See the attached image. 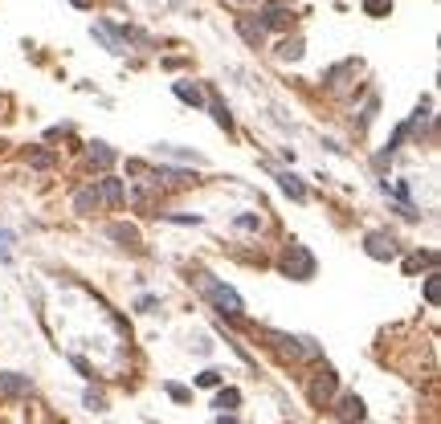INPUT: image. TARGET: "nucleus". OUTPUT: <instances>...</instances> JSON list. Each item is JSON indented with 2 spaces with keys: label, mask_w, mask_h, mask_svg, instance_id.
Wrapping results in <instances>:
<instances>
[{
  "label": "nucleus",
  "mask_w": 441,
  "mask_h": 424,
  "mask_svg": "<svg viewBox=\"0 0 441 424\" xmlns=\"http://www.w3.org/2000/svg\"><path fill=\"white\" fill-rule=\"evenodd\" d=\"M200 290L209 294V302L221 310L225 318H241V314H245V302L237 298V290H229V286L212 281V277H200Z\"/></svg>",
  "instance_id": "1"
},
{
  "label": "nucleus",
  "mask_w": 441,
  "mask_h": 424,
  "mask_svg": "<svg viewBox=\"0 0 441 424\" xmlns=\"http://www.w3.org/2000/svg\"><path fill=\"white\" fill-rule=\"evenodd\" d=\"M282 274L294 277V281H310V277H315V257H310L298 241H290L286 253H282Z\"/></svg>",
  "instance_id": "2"
},
{
  "label": "nucleus",
  "mask_w": 441,
  "mask_h": 424,
  "mask_svg": "<svg viewBox=\"0 0 441 424\" xmlns=\"http://www.w3.org/2000/svg\"><path fill=\"white\" fill-rule=\"evenodd\" d=\"M335 388H339L335 372H331V367H319V372L310 375V384H307V400H310L315 408H323V404H331Z\"/></svg>",
  "instance_id": "3"
},
{
  "label": "nucleus",
  "mask_w": 441,
  "mask_h": 424,
  "mask_svg": "<svg viewBox=\"0 0 441 424\" xmlns=\"http://www.w3.org/2000/svg\"><path fill=\"white\" fill-rule=\"evenodd\" d=\"M364 249H368V257H376V261H392L396 257V237H392V233H368V237H364Z\"/></svg>",
  "instance_id": "4"
},
{
  "label": "nucleus",
  "mask_w": 441,
  "mask_h": 424,
  "mask_svg": "<svg viewBox=\"0 0 441 424\" xmlns=\"http://www.w3.org/2000/svg\"><path fill=\"white\" fill-rule=\"evenodd\" d=\"M294 13L286 9V4H266V13H261V25L266 29H290Z\"/></svg>",
  "instance_id": "5"
},
{
  "label": "nucleus",
  "mask_w": 441,
  "mask_h": 424,
  "mask_svg": "<svg viewBox=\"0 0 441 424\" xmlns=\"http://www.w3.org/2000/svg\"><path fill=\"white\" fill-rule=\"evenodd\" d=\"M29 391H33L29 375H16V372L0 375V396H29Z\"/></svg>",
  "instance_id": "6"
},
{
  "label": "nucleus",
  "mask_w": 441,
  "mask_h": 424,
  "mask_svg": "<svg viewBox=\"0 0 441 424\" xmlns=\"http://www.w3.org/2000/svg\"><path fill=\"white\" fill-rule=\"evenodd\" d=\"M237 33H241V37H245L254 49L266 41V25H261V21H254V16H237Z\"/></svg>",
  "instance_id": "7"
},
{
  "label": "nucleus",
  "mask_w": 441,
  "mask_h": 424,
  "mask_svg": "<svg viewBox=\"0 0 441 424\" xmlns=\"http://www.w3.org/2000/svg\"><path fill=\"white\" fill-rule=\"evenodd\" d=\"M339 420L352 424V420H364V400H359L356 391H347V396H339Z\"/></svg>",
  "instance_id": "8"
},
{
  "label": "nucleus",
  "mask_w": 441,
  "mask_h": 424,
  "mask_svg": "<svg viewBox=\"0 0 441 424\" xmlns=\"http://www.w3.org/2000/svg\"><path fill=\"white\" fill-rule=\"evenodd\" d=\"M98 196H102V204H111V208H119V204H123V184L107 176L102 184H98Z\"/></svg>",
  "instance_id": "9"
},
{
  "label": "nucleus",
  "mask_w": 441,
  "mask_h": 424,
  "mask_svg": "<svg viewBox=\"0 0 441 424\" xmlns=\"http://www.w3.org/2000/svg\"><path fill=\"white\" fill-rule=\"evenodd\" d=\"M74 208H78V212H94V208H102V196H98L94 184H90V188H82V192L74 196Z\"/></svg>",
  "instance_id": "10"
},
{
  "label": "nucleus",
  "mask_w": 441,
  "mask_h": 424,
  "mask_svg": "<svg viewBox=\"0 0 441 424\" xmlns=\"http://www.w3.org/2000/svg\"><path fill=\"white\" fill-rule=\"evenodd\" d=\"M111 237H114V241H123L127 249H143V241H139V228H131V225H111Z\"/></svg>",
  "instance_id": "11"
},
{
  "label": "nucleus",
  "mask_w": 441,
  "mask_h": 424,
  "mask_svg": "<svg viewBox=\"0 0 441 424\" xmlns=\"http://www.w3.org/2000/svg\"><path fill=\"white\" fill-rule=\"evenodd\" d=\"M90 163H94L98 172H107V167L114 163V151L107 143H90Z\"/></svg>",
  "instance_id": "12"
},
{
  "label": "nucleus",
  "mask_w": 441,
  "mask_h": 424,
  "mask_svg": "<svg viewBox=\"0 0 441 424\" xmlns=\"http://www.w3.org/2000/svg\"><path fill=\"white\" fill-rule=\"evenodd\" d=\"M176 98L192 102V106H200V102H205V94H200V86H196V82H176Z\"/></svg>",
  "instance_id": "13"
},
{
  "label": "nucleus",
  "mask_w": 441,
  "mask_h": 424,
  "mask_svg": "<svg viewBox=\"0 0 441 424\" xmlns=\"http://www.w3.org/2000/svg\"><path fill=\"white\" fill-rule=\"evenodd\" d=\"M209 106H212V118H217V127L233 130V114H229V106H225V102H221V98L212 94V102H209Z\"/></svg>",
  "instance_id": "14"
},
{
  "label": "nucleus",
  "mask_w": 441,
  "mask_h": 424,
  "mask_svg": "<svg viewBox=\"0 0 441 424\" xmlns=\"http://www.w3.org/2000/svg\"><path fill=\"white\" fill-rule=\"evenodd\" d=\"M278 184H282V192H290L294 200H307V188H303V184H298L290 172H282V176H278Z\"/></svg>",
  "instance_id": "15"
},
{
  "label": "nucleus",
  "mask_w": 441,
  "mask_h": 424,
  "mask_svg": "<svg viewBox=\"0 0 441 424\" xmlns=\"http://www.w3.org/2000/svg\"><path fill=\"white\" fill-rule=\"evenodd\" d=\"M278 57H290V62H298V57H303V41H298V37H286V41L278 45Z\"/></svg>",
  "instance_id": "16"
},
{
  "label": "nucleus",
  "mask_w": 441,
  "mask_h": 424,
  "mask_svg": "<svg viewBox=\"0 0 441 424\" xmlns=\"http://www.w3.org/2000/svg\"><path fill=\"white\" fill-rule=\"evenodd\" d=\"M237 404H241V391L237 388H225L221 396H217V408H225V412H233Z\"/></svg>",
  "instance_id": "17"
},
{
  "label": "nucleus",
  "mask_w": 441,
  "mask_h": 424,
  "mask_svg": "<svg viewBox=\"0 0 441 424\" xmlns=\"http://www.w3.org/2000/svg\"><path fill=\"white\" fill-rule=\"evenodd\" d=\"M421 265H437V253L429 249V253H417V257L405 261V269H421Z\"/></svg>",
  "instance_id": "18"
},
{
  "label": "nucleus",
  "mask_w": 441,
  "mask_h": 424,
  "mask_svg": "<svg viewBox=\"0 0 441 424\" xmlns=\"http://www.w3.org/2000/svg\"><path fill=\"white\" fill-rule=\"evenodd\" d=\"M425 298H429V306H437V302H441V281H437V277H429V281H425Z\"/></svg>",
  "instance_id": "19"
},
{
  "label": "nucleus",
  "mask_w": 441,
  "mask_h": 424,
  "mask_svg": "<svg viewBox=\"0 0 441 424\" xmlns=\"http://www.w3.org/2000/svg\"><path fill=\"white\" fill-rule=\"evenodd\" d=\"M392 9V0H364V13H372V16H384Z\"/></svg>",
  "instance_id": "20"
},
{
  "label": "nucleus",
  "mask_w": 441,
  "mask_h": 424,
  "mask_svg": "<svg viewBox=\"0 0 441 424\" xmlns=\"http://www.w3.org/2000/svg\"><path fill=\"white\" fill-rule=\"evenodd\" d=\"M196 384H200V388H217V384H221V372H205Z\"/></svg>",
  "instance_id": "21"
},
{
  "label": "nucleus",
  "mask_w": 441,
  "mask_h": 424,
  "mask_svg": "<svg viewBox=\"0 0 441 424\" xmlns=\"http://www.w3.org/2000/svg\"><path fill=\"white\" fill-rule=\"evenodd\" d=\"M86 404L94 408V412H102V408H107V400H102V396H98V391H86Z\"/></svg>",
  "instance_id": "22"
},
{
  "label": "nucleus",
  "mask_w": 441,
  "mask_h": 424,
  "mask_svg": "<svg viewBox=\"0 0 441 424\" xmlns=\"http://www.w3.org/2000/svg\"><path fill=\"white\" fill-rule=\"evenodd\" d=\"M49 163H53V155H49V151H37V155H33V167H49Z\"/></svg>",
  "instance_id": "23"
},
{
  "label": "nucleus",
  "mask_w": 441,
  "mask_h": 424,
  "mask_svg": "<svg viewBox=\"0 0 441 424\" xmlns=\"http://www.w3.org/2000/svg\"><path fill=\"white\" fill-rule=\"evenodd\" d=\"M237 228H258V216H237Z\"/></svg>",
  "instance_id": "24"
},
{
  "label": "nucleus",
  "mask_w": 441,
  "mask_h": 424,
  "mask_svg": "<svg viewBox=\"0 0 441 424\" xmlns=\"http://www.w3.org/2000/svg\"><path fill=\"white\" fill-rule=\"evenodd\" d=\"M74 4H78V9H86V4H90V0H74Z\"/></svg>",
  "instance_id": "25"
}]
</instances>
